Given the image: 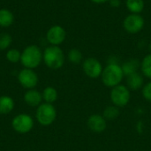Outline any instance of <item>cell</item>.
<instances>
[{"label":"cell","mask_w":151,"mask_h":151,"mask_svg":"<svg viewBox=\"0 0 151 151\" xmlns=\"http://www.w3.org/2000/svg\"><path fill=\"white\" fill-rule=\"evenodd\" d=\"M14 108V101L8 96H0V114H8Z\"/></svg>","instance_id":"cell-16"},{"label":"cell","mask_w":151,"mask_h":151,"mask_svg":"<svg viewBox=\"0 0 151 151\" xmlns=\"http://www.w3.org/2000/svg\"><path fill=\"white\" fill-rule=\"evenodd\" d=\"M109 3H110L111 6V7H114V8L119 7L120 4H121V1L120 0H110Z\"/></svg>","instance_id":"cell-25"},{"label":"cell","mask_w":151,"mask_h":151,"mask_svg":"<svg viewBox=\"0 0 151 151\" xmlns=\"http://www.w3.org/2000/svg\"><path fill=\"white\" fill-rule=\"evenodd\" d=\"M121 68L124 75L128 76L133 73H138V70L141 69V62L137 58H130L126 60L121 65Z\"/></svg>","instance_id":"cell-14"},{"label":"cell","mask_w":151,"mask_h":151,"mask_svg":"<svg viewBox=\"0 0 151 151\" xmlns=\"http://www.w3.org/2000/svg\"><path fill=\"white\" fill-rule=\"evenodd\" d=\"M119 114H120L119 108L113 104L105 107L103 112V116L107 121H111V120L116 119L117 118H119Z\"/></svg>","instance_id":"cell-19"},{"label":"cell","mask_w":151,"mask_h":151,"mask_svg":"<svg viewBox=\"0 0 151 151\" xmlns=\"http://www.w3.org/2000/svg\"><path fill=\"white\" fill-rule=\"evenodd\" d=\"M110 99L113 105L123 108L126 107L131 100V90L123 84H119L111 88Z\"/></svg>","instance_id":"cell-4"},{"label":"cell","mask_w":151,"mask_h":151,"mask_svg":"<svg viewBox=\"0 0 151 151\" xmlns=\"http://www.w3.org/2000/svg\"><path fill=\"white\" fill-rule=\"evenodd\" d=\"M35 116L39 124L48 127L55 121L57 118V111L53 104L43 103L38 106Z\"/></svg>","instance_id":"cell-5"},{"label":"cell","mask_w":151,"mask_h":151,"mask_svg":"<svg viewBox=\"0 0 151 151\" xmlns=\"http://www.w3.org/2000/svg\"><path fill=\"white\" fill-rule=\"evenodd\" d=\"M125 75L119 64H107L103 69L101 80L103 84L107 88H114L121 84Z\"/></svg>","instance_id":"cell-1"},{"label":"cell","mask_w":151,"mask_h":151,"mask_svg":"<svg viewBox=\"0 0 151 151\" xmlns=\"http://www.w3.org/2000/svg\"><path fill=\"white\" fill-rule=\"evenodd\" d=\"M88 129L96 134H100L105 131L107 127V120L101 114H92L87 120Z\"/></svg>","instance_id":"cell-11"},{"label":"cell","mask_w":151,"mask_h":151,"mask_svg":"<svg viewBox=\"0 0 151 151\" xmlns=\"http://www.w3.org/2000/svg\"><path fill=\"white\" fill-rule=\"evenodd\" d=\"M24 100L27 105L31 107H36L42 104V95L36 89H28L24 95Z\"/></svg>","instance_id":"cell-13"},{"label":"cell","mask_w":151,"mask_h":151,"mask_svg":"<svg viewBox=\"0 0 151 151\" xmlns=\"http://www.w3.org/2000/svg\"><path fill=\"white\" fill-rule=\"evenodd\" d=\"M141 71L142 74L151 80V54H149L144 57V58L141 62Z\"/></svg>","instance_id":"cell-20"},{"label":"cell","mask_w":151,"mask_h":151,"mask_svg":"<svg viewBox=\"0 0 151 151\" xmlns=\"http://www.w3.org/2000/svg\"><path fill=\"white\" fill-rule=\"evenodd\" d=\"M144 27V19L140 14L131 13L123 21L124 29L129 34H137Z\"/></svg>","instance_id":"cell-7"},{"label":"cell","mask_w":151,"mask_h":151,"mask_svg":"<svg viewBox=\"0 0 151 151\" xmlns=\"http://www.w3.org/2000/svg\"><path fill=\"white\" fill-rule=\"evenodd\" d=\"M90 1L95 3V4H104V3L109 2L110 0H90Z\"/></svg>","instance_id":"cell-26"},{"label":"cell","mask_w":151,"mask_h":151,"mask_svg":"<svg viewBox=\"0 0 151 151\" xmlns=\"http://www.w3.org/2000/svg\"><path fill=\"white\" fill-rule=\"evenodd\" d=\"M142 94L146 101L151 103V81L144 84V86L142 88Z\"/></svg>","instance_id":"cell-24"},{"label":"cell","mask_w":151,"mask_h":151,"mask_svg":"<svg viewBox=\"0 0 151 151\" xmlns=\"http://www.w3.org/2000/svg\"><path fill=\"white\" fill-rule=\"evenodd\" d=\"M13 21H14V16L10 10L6 8L0 9V27H8L11 25H12Z\"/></svg>","instance_id":"cell-15"},{"label":"cell","mask_w":151,"mask_h":151,"mask_svg":"<svg viewBox=\"0 0 151 151\" xmlns=\"http://www.w3.org/2000/svg\"><path fill=\"white\" fill-rule=\"evenodd\" d=\"M131 91H137L142 89L144 86V79L143 75L135 73L131 75L127 76V85H126Z\"/></svg>","instance_id":"cell-12"},{"label":"cell","mask_w":151,"mask_h":151,"mask_svg":"<svg viewBox=\"0 0 151 151\" xmlns=\"http://www.w3.org/2000/svg\"><path fill=\"white\" fill-rule=\"evenodd\" d=\"M12 42V38L9 34L4 33L0 35V50H5L8 49Z\"/></svg>","instance_id":"cell-23"},{"label":"cell","mask_w":151,"mask_h":151,"mask_svg":"<svg viewBox=\"0 0 151 151\" xmlns=\"http://www.w3.org/2000/svg\"><path fill=\"white\" fill-rule=\"evenodd\" d=\"M21 52L17 49H11L6 52V58L11 63H18L20 61Z\"/></svg>","instance_id":"cell-22"},{"label":"cell","mask_w":151,"mask_h":151,"mask_svg":"<svg viewBox=\"0 0 151 151\" xmlns=\"http://www.w3.org/2000/svg\"><path fill=\"white\" fill-rule=\"evenodd\" d=\"M42 60L49 68L58 70L64 65L65 54L59 46L50 45L42 52Z\"/></svg>","instance_id":"cell-2"},{"label":"cell","mask_w":151,"mask_h":151,"mask_svg":"<svg viewBox=\"0 0 151 151\" xmlns=\"http://www.w3.org/2000/svg\"><path fill=\"white\" fill-rule=\"evenodd\" d=\"M42 60V52L36 45H29L21 52L20 62L25 68L35 69L40 65Z\"/></svg>","instance_id":"cell-3"},{"label":"cell","mask_w":151,"mask_h":151,"mask_svg":"<svg viewBox=\"0 0 151 151\" xmlns=\"http://www.w3.org/2000/svg\"><path fill=\"white\" fill-rule=\"evenodd\" d=\"M66 37V32L65 28L59 25H54L49 28L46 34L47 41L55 46H58L64 42Z\"/></svg>","instance_id":"cell-10"},{"label":"cell","mask_w":151,"mask_h":151,"mask_svg":"<svg viewBox=\"0 0 151 151\" xmlns=\"http://www.w3.org/2000/svg\"><path fill=\"white\" fill-rule=\"evenodd\" d=\"M82 69L84 73L90 79H97L101 77L104 67L98 59L88 58L82 63Z\"/></svg>","instance_id":"cell-8"},{"label":"cell","mask_w":151,"mask_h":151,"mask_svg":"<svg viewBox=\"0 0 151 151\" xmlns=\"http://www.w3.org/2000/svg\"><path fill=\"white\" fill-rule=\"evenodd\" d=\"M149 50L150 51V54H151V42H150V44H149Z\"/></svg>","instance_id":"cell-27"},{"label":"cell","mask_w":151,"mask_h":151,"mask_svg":"<svg viewBox=\"0 0 151 151\" xmlns=\"http://www.w3.org/2000/svg\"><path fill=\"white\" fill-rule=\"evenodd\" d=\"M13 129L19 134H27L30 132L34 127V120L31 116L26 113L17 115L12 122Z\"/></svg>","instance_id":"cell-6"},{"label":"cell","mask_w":151,"mask_h":151,"mask_svg":"<svg viewBox=\"0 0 151 151\" xmlns=\"http://www.w3.org/2000/svg\"><path fill=\"white\" fill-rule=\"evenodd\" d=\"M67 58L71 63L74 65H78L82 61V53L78 49H72L68 52Z\"/></svg>","instance_id":"cell-21"},{"label":"cell","mask_w":151,"mask_h":151,"mask_svg":"<svg viewBox=\"0 0 151 151\" xmlns=\"http://www.w3.org/2000/svg\"><path fill=\"white\" fill-rule=\"evenodd\" d=\"M126 5L127 10L132 13L139 14L144 9V1L143 0H127Z\"/></svg>","instance_id":"cell-17"},{"label":"cell","mask_w":151,"mask_h":151,"mask_svg":"<svg viewBox=\"0 0 151 151\" xmlns=\"http://www.w3.org/2000/svg\"><path fill=\"white\" fill-rule=\"evenodd\" d=\"M42 100L48 104H53L58 99V91L53 87H47L42 92Z\"/></svg>","instance_id":"cell-18"},{"label":"cell","mask_w":151,"mask_h":151,"mask_svg":"<svg viewBox=\"0 0 151 151\" xmlns=\"http://www.w3.org/2000/svg\"><path fill=\"white\" fill-rule=\"evenodd\" d=\"M18 81L23 88L32 89L35 88L38 83V76L33 69L24 68L19 73Z\"/></svg>","instance_id":"cell-9"}]
</instances>
